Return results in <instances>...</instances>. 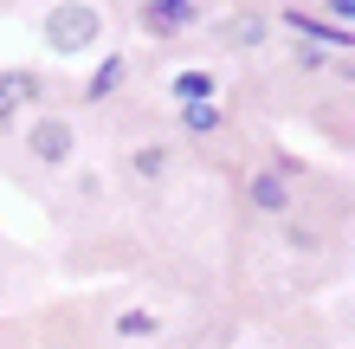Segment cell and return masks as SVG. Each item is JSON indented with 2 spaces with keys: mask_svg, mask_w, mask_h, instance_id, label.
I'll return each instance as SVG.
<instances>
[{
  "mask_svg": "<svg viewBox=\"0 0 355 349\" xmlns=\"http://www.w3.org/2000/svg\"><path fill=\"white\" fill-rule=\"evenodd\" d=\"M97 39V7H85V0H71V7H52L46 19V46L52 52H78Z\"/></svg>",
  "mask_w": 355,
  "mask_h": 349,
  "instance_id": "1",
  "label": "cell"
},
{
  "mask_svg": "<svg viewBox=\"0 0 355 349\" xmlns=\"http://www.w3.org/2000/svg\"><path fill=\"white\" fill-rule=\"evenodd\" d=\"M39 104V71H0V123Z\"/></svg>",
  "mask_w": 355,
  "mask_h": 349,
  "instance_id": "2",
  "label": "cell"
},
{
  "mask_svg": "<svg viewBox=\"0 0 355 349\" xmlns=\"http://www.w3.org/2000/svg\"><path fill=\"white\" fill-rule=\"evenodd\" d=\"M33 155L39 162H65L71 155V130L58 117H39V130H33Z\"/></svg>",
  "mask_w": 355,
  "mask_h": 349,
  "instance_id": "3",
  "label": "cell"
},
{
  "mask_svg": "<svg viewBox=\"0 0 355 349\" xmlns=\"http://www.w3.org/2000/svg\"><path fill=\"white\" fill-rule=\"evenodd\" d=\"M245 194H252L265 214H284V207H291V188H284V175H252V181H245Z\"/></svg>",
  "mask_w": 355,
  "mask_h": 349,
  "instance_id": "4",
  "label": "cell"
},
{
  "mask_svg": "<svg viewBox=\"0 0 355 349\" xmlns=\"http://www.w3.org/2000/svg\"><path fill=\"white\" fill-rule=\"evenodd\" d=\"M194 19V0H162V7H149V33H175Z\"/></svg>",
  "mask_w": 355,
  "mask_h": 349,
  "instance_id": "5",
  "label": "cell"
},
{
  "mask_svg": "<svg viewBox=\"0 0 355 349\" xmlns=\"http://www.w3.org/2000/svg\"><path fill=\"white\" fill-rule=\"evenodd\" d=\"M175 97H181V104H207V97H214V85H207L200 71H181V78H175Z\"/></svg>",
  "mask_w": 355,
  "mask_h": 349,
  "instance_id": "6",
  "label": "cell"
},
{
  "mask_svg": "<svg viewBox=\"0 0 355 349\" xmlns=\"http://www.w3.org/2000/svg\"><path fill=\"white\" fill-rule=\"evenodd\" d=\"M181 123H187V130H214V123H220L214 97H207V104H187V110H181Z\"/></svg>",
  "mask_w": 355,
  "mask_h": 349,
  "instance_id": "7",
  "label": "cell"
},
{
  "mask_svg": "<svg viewBox=\"0 0 355 349\" xmlns=\"http://www.w3.org/2000/svg\"><path fill=\"white\" fill-rule=\"evenodd\" d=\"M323 26H336V33H349V19H355V0H323Z\"/></svg>",
  "mask_w": 355,
  "mask_h": 349,
  "instance_id": "8",
  "label": "cell"
},
{
  "mask_svg": "<svg viewBox=\"0 0 355 349\" xmlns=\"http://www.w3.org/2000/svg\"><path fill=\"white\" fill-rule=\"evenodd\" d=\"M116 78H123V58H103V71L91 78V97H103V91H110V85H116Z\"/></svg>",
  "mask_w": 355,
  "mask_h": 349,
  "instance_id": "9",
  "label": "cell"
},
{
  "mask_svg": "<svg viewBox=\"0 0 355 349\" xmlns=\"http://www.w3.org/2000/svg\"><path fill=\"white\" fill-rule=\"evenodd\" d=\"M162 162H168V149H142L136 155V175H162Z\"/></svg>",
  "mask_w": 355,
  "mask_h": 349,
  "instance_id": "10",
  "label": "cell"
},
{
  "mask_svg": "<svg viewBox=\"0 0 355 349\" xmlns=\"http://www.w3.org/2000/svg\"><path fill=\"white\" fill-rule=\"evenodd\" d=\"M142 7H162V0H142Z\"/></svg>",
  "mask_w": 355,
  "mask_h": 349,
  "instance_id": "11",
  "label": "cell"
}]
</instances>
